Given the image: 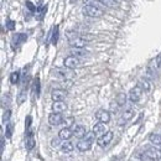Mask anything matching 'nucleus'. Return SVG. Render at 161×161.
Segmentation results:
<instances>
[{
	"label": "nucleus",
	"instance_id": "nucleus-1",
	"mask_svg": "<svg viewBox=\"0 0 161 161\" xmlns=\"http://www.w3.org/2000/svg\"><path fill=\"white\" fill-rule=\"evenodd\" d=\"M94 141H95V134H94L93 132L87 133V134L84 135V138H82V139L77 143V149H78L79 151H88V150L92 148V145H93Z\"/></svg>",
	"mask_w": 161,
	"mask_h": 161
},
{
	"label": "nucleus",
	"instance_id": "nucleus-2",
	"mask_svg": "<svg viewBox=\"0 0 161 161\" xmlns=\"http://www.w3.org/2000/svg\"><path fill=\"white\" fill-rule=\"evenodd\" d=\"M82 11L86 16H89V17H101L103 15V10L97 5H84Z\"/></svg>",
	"mask_w": 161,
	"mask_h": 161
},
{
	"label": "nucleus",
	"instance_id": "nucleus-3",
	"mask_svg": "<svg viewBox=\"0 0 161 161\" xmlns=\"http://www.w3.org/2000/svg\"><path fill=\"white\" fill-rule=\"evenodd\" d=\"M63 64L66 68H70V70H73V68H77V67H81L82 64V61L78 58V57H75V56H68L64 58L63 61Z\"/></svg>",
	"mask_w": 161,
	"mask_h": 161
},
{
	"label": "nucleus",
	"instance_id": "nucleus-4",
	"mask_svg": "<svg viewBox=\"0 0 161 161\" xmlns=\"http://www.w3.org/2000/svg\"><path fill=\"white\" fill-rule=\"evenodd\" d=\"M143 92L144 90L139 86H135L134 88L130 89V92H129V99H130L132 102H134V103L139 102L140 98H141V95H143Z\"/></svg>",
	"mask_w": 161,
	"mask_h": 161
},
{
	"label": "nucleus",
	"instance_id": "nucleus-5",
	"mask_svg": "<svg viewBox=\"0 0 161 161\" xmlns=\"http://www.w3.org/2000/svg\"><path fill=\"white\" fill-rule=\"evenodd\" d=\"M144 155L148 156L149 159L154 160V161H159V160L161 159V150L157 149V148H155V146H151V148H149L148 150H145Z\"/></svg>",
	"mask_w": 161,
	"mask_h": 161
},
{
	"label": "nucleus",
	"instance_id": "nucleus-6",
	"mask_svg": "<svg viewBox=\"0 0 161 161\" xmlns=\"http://www.w3.org/2000/svg\"><path fill=\"white\" fill-rule=\"evenodd\" d=\"M87 42H88V40L84 39V36H77V37H73L70 40V45L73 48H83L87 45Z\"/></svg>",
	"mask_w": 161,
	"mask_h": 161
},
{
	"label": "nucleus",
	"instance_id": "nucleus-7",
	"mask_svg": "<svg viewBox=\"0 0 161 161\" xmlns=\"http://www.w3.org/2000/svg\"><path fill=\"white\" fill-rule=\"evenodd\" d=\"M93 133L95 134L97 138H102L105 133H107V128H105V124L104 123H97L94 126H93Z\"/></svg>",
	"mask_w": 161,
	"mask_h": 161
},
{
	"label": "nucleus",
	"instance_id": "nucleus-8",
	"mask_svg": "<svg viewBox=\"0 0 161 161\" xmlns=\"http://www.w3.org/2000/svg\"><path fill=\"white\" fill-rule=\"evenodd\" d=\"M66 90L63 89H53L51 93V98L53 99V102H62L64 98H66Z\"/></svg>",
	"mask_w": 161,
	"mask_h": 161
},
{
	"label": "nucleus",
	"instance_id": "nucleus-9",
	"mask_svg": "<svg viewBox=\"0 0 161 161\" xmlns=\"http://www.w3.org/2000/svg\"><path fill=\"white\" fill-rule=\"evenodd\" d=\"M95 118L98 119L101 123L107 124V123H109V120H110V113H109L108 110L101 109V110H98V112L95 113Z\"/></svg>",
	"mask_w": 161,
	"mask_h": 161
},
{
	"label": "nucleus",
	"instance_id": "nucleus-10",
	"mask_svg": "<svg viewBox=\"0 0 161 161\" xmlns=\"http://www.w3.org/2000/svg\"><path fill=\"white\" fill-rule=\"evenodd\" d=\"M73 136V132H72V129L71 128H63L59 130L58 133V138L63 141H68Z\"/></svg>",
	"mask_w": 161,
	"mask_h": 161
},
{
	"label": "nucleus",
	"instance_id": "nucleus-11",
	"mask_svg": "<svg viewBox=\"0 0 161 161\" xmlns=\"http://www.w3.org/2000/svg\"><path fill=\"white\" fill-rule=\"evenodd\" d=\"M55 72H56V75H57L58 77H61V78H64V79L72 78V77L75 76L73 71H72V70H70V68H57Z\"/></svg>",
	"mask_w": 161,
	"mask_h": 161
},
{
	"label": "nucleus",
	"instance_id": "nucleus-12",
	"mask_svg": "<svg viewBox=\"0 0 161 161\" xmlns=\"http://www.w3.org/2000/svg\"><path fill=\"white\" fill-rule=\"evenodd\" d=\"M113 136H114V134H113V132H107L102 138H99L98 139V145L99 146H102V148H104V146H107L112 140H113Z\"/></svg>",
	"mask_w": 161,
	"mask_h": 161
},
{
	"label": "nucleus",
	"instance_id": "nucleus-13",
	"mask_svg": "<svg viewBox=\"0 0 161 161\" xmlns=\"http://www.w3.org/2000/svg\"><path fill=\"white\" fill-rule=\"evenodd\" d=\"M72 132H73V136L79 138V139L84 138V135H86V129L83 125H76L75 124L72 126Z\"/></svg>",
	"mask_w": 161,
	"mask_h": 161
},
{
	"label": "nucleus",
	"instance_id": "nucleus-14",
	"mask_svg": "<svg viewBox=\"0 0 161 161\" xmlns=\"http://www.w3.org/2000/svg\"><path fill=\"white\" fill-rule=\"evenodd\" d=\"M133 117H134V109H133V108L126 109V110L123 113V115L120 117V119H119V124H125L126 121L130 120Z\"/></svg>",
	"mask_w": 161,
	"mask_h": 161
},
{
	"label": "nucleus",
	"instance_id": "nucleus-15",
	"mask_svg": "<svg viewBox=\"0 0 161 161\" xmlns=\"http://www.w3.org/2000/svg\"><path fill=\"white\" fill-rule=\"evenodd\" d=\"M52 110H53V113H59L61 114V113L67 110V104L63 101L62 102H55L52 104Z\"/></svg>",
	"mask_w": 161,
	"mask_h": 161
},
{
	"label": "nucleus",
	"instance_id": "nucleus-16",
	"mask_svg": "<svg viewBox=\"0 0 161 161\" xmlns=\"http://www.w3.org/2000/svg\"><path fill=\"white\" fill-rule=\"evenodd\" d=\"M48 121L51 125H59L63 121V118L59 113H51L48 117Z\"/></svg>",
	"mask_w": 161,
	"mask_h": 161
},
{
	"label": "nucleus",
	"instance_id": "nucleus-17",
	"mask_svg": "<svg viewBox=\"0 0 161 161\" xmlns=\"http://www.w3.org/2000/svg\"><path fill=\"white\" fill-rule=\"evenodd\" d=\"M149 140L155 145V148H157V149L161 150V135H159V134H151L150 138H149Z\"/></svg>",
	"mask_w": 161,
	"mask_h": 161
},
{
	"label": "nucleus",
	"instance_id": "nucleus-18",
	"mask_svg": "<svg viewBox=\"0 0 161 161\" xmlns=\"http://www.w3.org/2000/svg\"><path fill=\"white\" fill-rule=\"evenodd\" d=\"M71 55L75 57H86L88 55L87 51H84L83 48H72L71 50Z\"/></svg>",
	"mask_w": 161,
	"mask_h": 161
},
{
	"label": "nucleus",
	"instance_id": "nucleus-19",
	"mask_svg": "<svg viewBox=\"0 0 161 161\" xmlns=\"http://www.w3.org/2000/svg\"><path fill=\"white\" fill-rule=\"evenodd\" d=\"M64 152H71L73 149H75V145L68 140V141H63L62 143V148H61Z\"/></svg>",
	"mask_w": 161,
	"mask_h": 161
},
{
	"label": "nucleus",
	"instance_id": "nucleus-20",
	"mask_svg": "<svg viewBox=\"0 0 161 161\" xmlns=\"http://www.w3.org/2000/svg\"><path fill=\"white\" fill-rule=\"evenodd\" d=\"M143 90H145V92H149L150 90V88H151V86H150V82L148 81V79H141L140 82H139V84H138Z\"/></svg>",
	"mask_w": 161,
	"mask_h": 161
},
{
	"label": "nucleus",
	"instance_id": "nucleus-21",
	"mask_svg": "<svg viewBox=\"0 0 161 161\" xmlns=\"http://www.w3.org/2000/svg\"><path fill=\"white\" fill-rule=\"evenodd\" d=\"M99 2L103 5L108 6V8H115L117 6V2H115V0H99Z\"/></svg>",
	"mask_w": 161,
	"mask_h": 161
},
{
	"label": "nucleus",
	"instance_id": "nucleus-22",
	"mask_svg": "<svg viewBox=\"0 0 161 161\" xmlns=\"http://www.w3.org/2000/svg\"><path fill=\"white\" fill-rule=\"evenodd\" d=\"M51 145H52V148L53 149H59V148H62V143H61V139L59 138H55V139H52L51 140Z\"/></svg>",
	"mask_w": 161,
	"mask_h": 161
},
{
	"label": "nucleus",
	"instance_id": "nucleus-23",
	"mask_svg": "<svg viewBox=\"0 0 161 161\" xmlns=\"http://www.w3.org/2000/svg\"><path fill=\"white\" fill-rule=\"evenodd\" d=\"M17 81H19V72H13L11 76H10V82L13 84H16Z\"/></svg>",
	"mask_w": 161,
	"mask_h": 161
},
{
	"label": "nucleus",
	"instance_id": "nucleus-24",
	"mask_svg": "<svg viewBox=\"0 0 161 161\" xmlns=\"http://www.w3.org/2000/svg\"><path fill=\"white\" fill-rule=\"evenodd\" d=\"M34 145H35V141H34V139H32V136L30 135L27 141H26V148L27 149H32V148H34Z\"/></svg>",
	"mask_w": 161,
	"mask_h": 161
},
{
	"label": "nucleus",
	"instance_id": "nucleus-25",
	"mask_svg": "<svg viewBox=\"0 0 161 161\" xmlns=\"http://www.w3.org/2000/svg\"><path fill=\"white\" fill-rule=\"evenodd\" d=\"M11 132H13V124H8L6 125V138L11 136Z\"/></svg>",
	"mask_w": 161,
	"mask_h": 161
},
{
	"label": "nucleus",
	"instance_id": "nucleus-26",
	"mask_svg": "<svg viewBox=\"0 0 161 161\" xmlns=\"http://www.w3.org/2000/svg\"><path fill=\"white\" fill-rule=\"evenodd\" d=\"M6 27H8L9 30H14V27H15V22H14L13 20H8V21H6Z\"/></svg>",
	"mask_w": 161,
	"mask_h": 161
},
{
	"label": "nucleus",
	"instance_id": "nucleus-27",
	"mask_svg": "<svg viewBox=\"0 0 161 161\" xmlns=\"http://www.w3.org/2000/svg\"><path fill=\"white\" fill-rule=\"evenodd\" d=\"M118 103H119L120 105H123V104L125 103V95H124V94H119V97H118Z\"/></svg>",
	"mask_w": 161,
	"mask_h": 161
},
{
	"label": "nucleus",
	"instance_id": "nucleus-28",
	"mask_svg": "<svg viewBox=\"0 0 161 161\" xmlns=\"http://www.w3.org/2000/svg\"><path fill=\"white\" fill-rule=\"evenodd\" d=\"M57 32H58V27H55V30H53V39H52L53 44L57 42Z\"/></svg>",
	"mask_w": 161,
	"mask_h": 161
},
{
	"label": "nucleus",
	"instance_id": "nucleus-29",
	"mask_svg": "<svg viewBox=\"0 0 161 161\" xmlns=\"http://www.w3.org/2000/svg\"><path fill=\"white\" fill-rule=\"evenodd\" d=\"M26 6H27L31 11H35V10H36V8H35L34 5H32V3H30V2H27V3H26Z\"/></svg>",
	"mask_w": 161,
	"mask_h": 161
},
{
	"label": "nucleus",
	"instance_id": "nucleus-30",
	"mask_svg": "<svg viewBox=\"0 0 161 161\" xmlns=\"http://www.w3.org/2000/svg\"><path fill=\"white\" fill-rule=\"evenodd\" d=\"M86 5H94V0H83Z\"/></svg>",
	"mask_w": 161,
	"mask_h": 161
},
{
	"label": "nucleus",
	"instance_id": "nucleus-31",
	"mask_svg": "<svg viewBox=\"0 0 161 161\" xmlns=\"http://www.w3.org/2000/svg\"><path fill=\"white\" fill-rule=\"evenodd\" d=\"M9 118H10V110H8V112L5 113V117H4V120H5V119H9Z\"/></svg>",
	"mask_w": 161,
	"mask_h": 161
},
{
	"label": "nucleus",
	"instance_id": "nucleus-32",
	"mask_svg": "<svg viewBox=\"0 0 161 161\" xmlns=\"http://www.w3.org/2000/svg\"><path fill=\"white\" fill-rule=\"evenodd\" d=\"M143 160H144V161H154V160L149 159V157H148V156H145V155H143Z\"/></svg>",
	"mask_w": 161,
	"mask_h": 161
},
{
	"label": "nucleus",
	"instance_id": "nucleus-33",
	"mask_svg": "<svg viewBox=\"0 0 161 161\" xmlns=\"http://www.w3.org/2000/svg\"><path fill=\"white\" fill-rule=\"evenodd\" d=\"M159 161H161V159H160V160H159Z\"/></svg>",
	"mask_w": 161,
	"mask_h": 161
}]
</instances>
